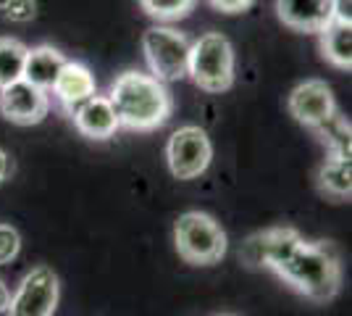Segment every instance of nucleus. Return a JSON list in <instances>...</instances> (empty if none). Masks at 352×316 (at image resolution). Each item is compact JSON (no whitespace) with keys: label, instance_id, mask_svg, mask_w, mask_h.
<instances>
[{"label":"nucleus","instance_id":"f257e3e1","mask_svg":"<svg viewBox=\"0 0 352 316\" xmlns=\"http://www.w3.org/2000/svg\"><path fill=\"white\" fill-rule=\"evenodd\" d=\"M268 269L276 271L292 290L318 303L331 301L342 285L337 248L331 242H308L302 235Z\"/></svg>","mask_w":352,"mask_h":316},{"label":"nucleus","instance_id":"f03ea898","mask_svg":"<svg viewBox=\"0 0 352 316\" xmlns=\"http://www.w3.org/2000/svg\"><path fill=\"white\" fill-rule=\"evenodd\" d=\"M108 101L116 111L118 127L132 132H153L171 119L174 101L161 79L145 72H124L113 79Z\"/></svg>","mask_w":352,"mask_h":316},{"label":"nucleus","instance_id":"7ed1b4c3","mask_svg":"<svg viewBox=\"0 0 352 316\" xmlns=\"http://www.w3.org/2000/svg\"><path fill=\"white\" fill-rule=\"evenodd\" d=\"M174 245L179 256L195 266H210L226 256V232L203 211H187L176 219Z\"/></svg>","mask_w":352,"mask_h":316},{"label":"nucleus","instance_id":"20e7f679","mask_svg":"<svg viewBox=\"0 0 352 316\" xmlns=\"http://www.w3.org/2000/svg\"><path fill=\"white\" fill-rule=\"evenodd\" d=\"M187 74L206 92H226L234 85V48L221 34L208 32L190 48Z\"/></svg>","mask_w":352,"mask_h":316},{"label":"nucleus","instance_id":"39448f33","mask_svg":"<svg viewBox=\"0 0 352 316\" xmlns=\"http://www.w3.org/2000/svg\"><path fill=\"white\" fill-rule=\"evenodd\" d=\"M190 48L192 43L187 40V34L174 27H150L142 34V50L150 74L161 82H174L187 76Z\"/></svg>","mask_w":352,"mask_h":316},{"label":"nucleus","instance_id":"423d86ee","mask_svg":"<svg viewBox=\"0 0 352 316\" xmlns=\"http://www.w3.org/2000/svg\"><path fill=\"white\" fill-rule=\"evenodd\" d=\"M166 158L176 180H197L200 174H206L213 158L210 137L200 127H182L168 137Z\"/></svg>","mask_w":352,"mask_h":316},{"label":"nucleus","instance_id":"0eeeda50","mask_svg":"<svg viewBox=\"0 0 352 316\" xmlns=\"http://www.w3.org/2000/svg\"><path fill=\"white\" fill-rule=\"evenodd\" d=\"M60 285L50 266H34L21 280L6 308V316H53L58 308Z\"/></svg>","mask_w":352,"mask_h":316},{"label":"nucleus","instance_id":"6e6552de","mask_svg":"<svg viewBox=\"0 0 352 316\" xmlns=\"http://www.w3.org/2000/svg\"><path fill=\"white\" fill-rule=\"evenodd\" d=\"M50 111V95L43 87H34L27 79L0 90V114L19 127L40 124Z\"/></svg>","mask_w":352,"mask_h":316},{"label":"nucleus","instance_id":"1a4fd4ad","mask_svg":"<svg viewBox=\"0 0 352 316\" xmlns=\"http://www.w3.org/2000/svg\"><path fill=\"white\" fill-rule=\"evenodd\" d=\"M287 108L294 116V121L305 124L310 129L323 124L329 116H334L339 111L337 101H334V92H331V87L323 79H305L302 85H297L289 92Z\"/></svg>","mask_w":352,"mask_h":316},{"label":"nucleus","instance_id":"9d476101","mask_svg":"<svg viewBox=\"0 0 352 316\" xmlns=\"http://www.w3.org/2000/svg\"><path fill=\"white\" fill-rule=\"evenodd\" d=\"M50 90H53L56 101L60 103V108L72 116L79 105L85 103V101H89L98 92V82H95V74L89 72L85 63L66 61Z\"/></svg>","mask_w":352,"mask_h":316},{"label":"nucleus","instance_id":"9b49d317","mask_svg":"<svg viewBox=\"0 0 352 316\" xmlns=\"http://www.w3.org/2000/svg\"><path fill=\"white\" fill-rule=\"evenodd\" d=\"M74 127L89 140H111L118 129V119L108 95H92L72 114Z\"/></svg>","mask_w":352,"mask_h":316},{"label":"nucleus","instance_id":"f8f14e48","mask_svg":"<svg viewBox=\"0 0 352 316\" xmlns=\"http://www.w3.org/2000/svg\"><path fill=\"white\" fill-rule=\"evenodd\" d=\"M276 14L297 32H321L331 21V0H276Z\"/></svg>","mask_w":352,"mask_h":316},{"label":"nucleus","instance_id":"ddd939ff","mask_svg":"<svg viewBox=\"0 0 352 316\" xmlns=\"http://www.w3.org/2000/svg\"><path fill=\"white\" fill-rule=\"evenodd\" d=\"M66 63V56L60 53L58 48L53 45H37L27 50V61H24V76L32 82L34 87H43V90H50L58 72Z\"/></svg>","mask_w":352,"mask_h":316},{"label":"nucleus","instance_id":"4468645a","mask_svg":"<svg viewBox=\"0 0 352 316\" xmlns=\"http://www.w3.org/2000/svg\"><path fill=\"white\" fill-rule=\"evenodd\" d=\"M318 190L334 200H347L352 193V161L347 156H329L318 169Z\"/></svg>","mask_w":352,"mask_h":316},{"label":"nucleus","instance_id":"2eb2a0df","mask_svg":"<svg viewBox=\"0 0 352 316\" xmlns=\"http://www.w3.org/2000/svg\"><path fill=\"white\" fill-rule=\"evenodd\" d=\"M321 53L326 61H331L337 69L352 66V24L342 21H329L321 32Z\"/></svg>","mask_w":352,"mask_h":316},{"label":"nucleus","instance_id":"dca6fc26","mask_svg":"<svg viewBox=\"0 0 352 316\" xmlns=\"http://www.w3.org/2000/svg\"><path fill=\"white\" fill-rule=\"evenodd\" d=\"M27 50L30 48L16 37H0V90L24 76Z\"/></svg>","mask_w":352,"mask_h":316},{"label":"nucleus","instance_id":"f3484780","mask_svg":"<svg viewBox=\"0 0 352 316\" xmlns=\"http://www.w3.org/2000/svg\"><path fill=\"white\" fill-rule=\"evenodd\" d=\"M313 132L321 137V143L329 148L331 156H347L350 158V119L344 114H334L329 119L313 127Z\"/></svg>","mask_w":352,"mask_h":316},{"label":"nucleus","instance_id":"a211bd4d","mask_svg":"<svg viewBox=\"0 0 352 316\" xmlns=\"http://www.w3.org/2000/svg\"><path fill=\"white\" fill-rule=\"evenodd\" d=\"M197 0H140L142 11L158 21H176L184 19L195 8Z\"/></svg>","mask_w":352,"mask_h":316},{"label":"nucleus","instance_id":"6ab92c4d","mask_svg":"<svg viewBox=\"0 0 352 316\" xmlns=\"http://www.w3.org/2000/svg\"><path fill=\"white\" fill-rule=\"evenodd\" d=\"M21 251V235L16 232V227L0 224V266L11 264Z\"/></svg>","mask_w":352,"mask_h":316},{"label":"nucleus","instance_id":"aec40b11","mask_svg":"<svg viewBox=\"0 0 352 316\" xmlns=\"http://www.w3.org/2000/svg\"><path fill=\"white\" fill-rule=\"evenodd\" d=\"M0 11L11 21H30L34 16V0H0Z\"/></svg>","mask_w":352,"mask_h":316},{"label":"nucleus","instance_id":"412c9836","mask_svg":"<svg viewBox=\"0 0 352 316\" xmlns=\"http://www.w3.org/2000/svg\"><path fill=\"white\" fill-rule=\"evenodd\" d=\"M208 3L216 11H221V14H242V11H248L255 0H208Z\"/></svg>","mask_w":352,"mask_h":316},{"label":"nucleus","instance_id":"4be33fe9","mask_svg":"<svg viewBox=\"0 0 352 316\" xmlns=\"http://www.w3.org/2000/svg\"><path fill=\"white\" fill-rule=\"evenodd\" d=\"M352 0H331V21H342V24H352Z\"/></svg>","mask_w":352,"mask_h":316},{"label":"nucleus","instance_id":"5701e85b","mask_svg":"<svg viewBox=\"0 0 352 316\" xmlns=\"http://www.w3.org/2000/svg\"><path fill=\"white\" fill-rule=\"evenodd\" d=\"M8 171H11V158H8V153L0 148V182L8 177Z\"/></svg>","mask_w":352,"mask_h":316},{"label":"nucleus","instance_id":"b1692460","mask_svg":"<svg viewBox=\"0 0 352 316\" xmlns=\"http://www.w3.org/2000/svg\"><path fill=\"white\" fill-rule=\"evenodd\" d=\"M8 303H11V293H8V287L0 282V314L8 308Z\"/></svg>","mask_w":352,"mask_h":316},{"label":"nucleus","instance_id":"393cba45","mask_svg":"<svg viewBox=\"0 0 352 316\" xmlns=\"http://www.w3.org/2000/svg\"><path fill=\"white\" fill-rule=\"evenodd\" d=\"M219 316H234V314H219Z\"/></svg>","mask_w":352,"mask_h":316}]
</instances>
